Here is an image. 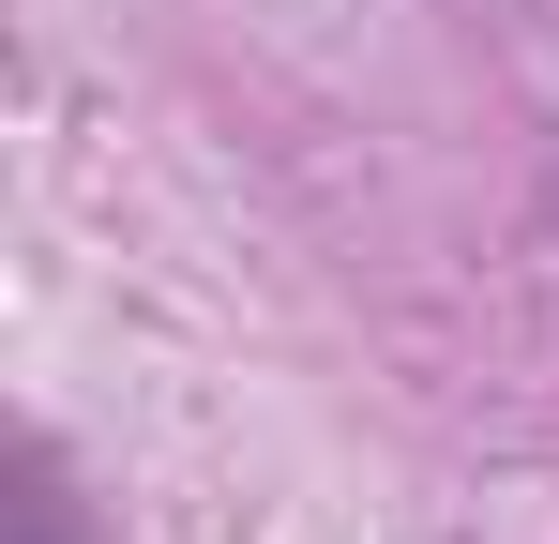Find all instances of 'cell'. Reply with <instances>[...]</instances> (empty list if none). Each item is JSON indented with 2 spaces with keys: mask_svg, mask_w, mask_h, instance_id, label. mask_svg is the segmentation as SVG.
<instances>
[{
  "mask_svg": "<svg viewBox=\"0 0 559 544\" xmlns=\"http://www.w3.org/2000/svg\"><path fill=\"white\" fill-rule=\"evenodd\" d=\"M15 544H106V530H92V499H76V469H61L46 439L15 453Z\"/></svg>",
  "mask_w": 559,
  "mask_h": 544,
  "instance_id": "6da1fadb",
  "label": "cell"
}]
</instances>
